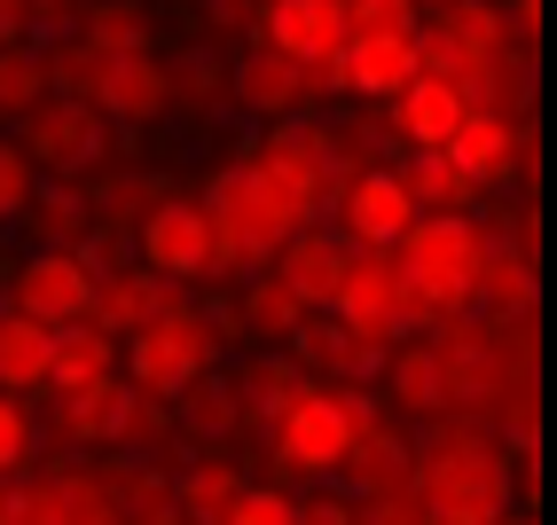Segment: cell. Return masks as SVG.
Masks as SVG:
<instances>
[{"instance_id": "obj_1", "label": "cell", "mask_w": 557, "mask_h": 525, "mask_svg": "<svg viewBox=\"0 0 557 525\" xmlns=\"http://www.w3.org/2000/svg\"><path fill=\"white\" fill-rule=\"evenodd\" d=\"M408 478H417V502L432 517H456V525H487V517L518 510L510 447L495 439V424L463 416V408L424 424V447H417V471Z\"/></svg>"}, {"instance_id": "obj_2", "label": "cell", "mask_w": 557, "mask_h": 525, "mask_svg": "<svg viewBox=\"0 0 557 525\" xmlns=\"http://www.w3.org/2000/svg\"><path fill=\"white\" fill-rule=\"evenodd\" d=\"M205 368H220V329L205 322V307L189 298V283H173L165 314L141 322V329L126 337V385L173 400L181 385H197Z\"/></svg>"}, {"instance_id": "obj_3", "label": "cell", "mask_w": 557, "mask_h": 525, "mask_svg": "<svg viewBox=\"0 0 557 525\" xmlns=\"http://www.w3.org/2000/svg\"><path fill=\"white\" fill-rule=\"evenodd\" d=\"M322 314H338L346 337H369V346H400V337H424L440 322L424 298L408 290V275L393 267V251H354Z\"/></svg>"}, {"instance_id": "obj_4", "label": "cell", "mask_w": 557, "mask_h": 525, "mask_svg": "<svg viewBox=\"0 0 557 525\" xmlns=\"http://www.w3.org/2000/svg\"><path fill=\"white\" fill-rule=\"evenodd\" d=\"M393 267L432 314H471V275H479V236L456 212H417L408 236L393 243Z\"/></svg>"}, {"instance_id": "obj_5", "label": "cell", "mask_w": 557, "mask_h": 525, "mask_svg": "<svg viewBox=\"0 0 557 525\" xmlns=\"http://www.w3.org/2000/svg\"><path fill=\"white\" fill-rule=\"evenodd\" d=\"M259 432H268L275 478H299V486L338 478L346 455H354V424H346V408H338V392H330V385H307L290 408H275Z\"/></svg>"}, {"instance_id": "obj_6", "label": "cell", "mask_w": 557, "mask_h": 525, "mask_svg": "<svg viewBox=\"0 0 557 525\" xmlns=\"http://www.w3.org/2000/svg\"><path fill=\"white\" fill-rule=\"evenodd\" d=\"M236 165L259 180V197L283 212V228H314L322 220L330 180H322V158H314V118H275Z\"/></svg>"}, {"instance_id": "obj_7", "label": "cell", "mask_w": 557, "mask_h": 525, "mask_svg": "<svg viewBox=\"0 0 557 525\" xmlns=\"http://www.w3.org/2000/svg\"><path fill=\"white\" fill-rule=\"evenodd\" d=\"M16 126H24L16 149L32 158V173H55V180L95 173V165H110V149H119V126H110L95 102H71V95H40Z\"/></svg>"}, {"instance_id": "obj_8", "label": "cell", "mask_w": 557, "mask_h": 525, "mask_svg": "<svg viewBox=\"0 0 557 525\" xmlns=\"http://www.w3.org/2000/svg\"><path fill=\"white\" fill-rule=\"evenodd\" d=\"M87 298H95V275L79 267V251H24L9 267L0 307L40 329H71V322H87Z\"/></svg>"}, {"instance_id": "obj_9", "label": "cell", "mask_w": 557, "mask_h": 525, "mask_svg": "<svg viewBox=\"0 0 557 525\" xmlns=\"http://www.w3.org/2000/svg\"><path fill=\"white\" fill-rule=\"evenodd\" d=\"M408 220H417V204H408V189L393 180V165L354 173L346 189H330V204H322V228H338L354 251H393L408 236Z\"/></svg>"}, {"instance_id": "obj_10", "label": "cell", "mask_w": 557, "mask_h": 525, "mask_svg": "<svg viewBox=\"0 0 557 525\" xmlns=\"http://www.w3.org/2000/svg\"><path fill=\"white\" fill-rule=\"evenodd\" d=\"M205 259H212V220L197 197H165L134 228V267H150L158 283H205Z\"/></svg>"}, {"instance_id": "obj_11", "label": "cell", "mask_w": 557, "mask_h": 525, "mask_svg": "<svg viewBox=\"0 0 557 525\" xmlns=\"http://www.w3.org/2000/svg\"><path fill=\"white\" fill-rule=\"evenodd\" d=\"M228 102L236 110H251V118H314V79H307V63H290V55H275V48H244L236 63H228Z\"/></svg>"}, {"instance_id": "obj_12", "label": "cell", "mask_w": 557, "mask_h": 525, "mask_svg": "<svg viewBox=\"0 0 557 525\" xmlns=\"http://www.w3.org/2000/svg\"><path fill=\"white\" fill-rule=\"evenodd\" d=\"M385 149H448V134L463 126V87L456 79H408L393 102H385Z\"/></svg>"}, {"instance_id": "obj_13", "label": "cell", "mask_w": 557, "mask_h": 525, "mask_svg": "<svg viewBox=\"0 0 557 525\" xmlns=\"http://www.w3.org/2000/svg\"><path fill=\"white\" fill-rule=\"evenodd\" d=\"M259 48H275L290 63H322V55H338L346 48V16H338V0H259Z\"/></svg>"}, {"instance_id": "obj_14", "label": "cell", "mask_w": 557, "mask_h": 525, "mask_svg": "<svg viewBox=\"0 0 557 525\" xmlns=\"http://www.w3.org/2000/svg\"><path fill=\"white\" fill-rule=\"evenodd\" d=\"M95 110H102L119 134L165 118V55H158V48H150V55H110L102 79H95Z\"/></svg>"}, {"instance_id": "obj_15", "label": "cell", "mask_w": 557, "mask_h": 525, "mask_svg": "<svg viewBox=\"0 0 557 525\" xmlns=\"http://www.w3.org/2000/svg\"><path fill=\"white\" fill-rule=\"evenodd\" d=\"M110 377H119V337H102L95 322L48 329V392L40 400H79V392H102Z\"/></svg>"}, {"instance_id": "obj_16", "label": "cell", "mask_w": 557, "mask_h": 525, "mask_svg": "<svg viewBox=\"0 0 557 525\" xmlns=\"http://www.w3.org/2000/svg\"><path fill=\"white\" fill-rule=\"evenodd\" d=\"M448 158L479 180V189H510L527 173V126H503L487 110H463V126L448 134Z\"/></svg>"}, {"instance_id": "obj_17", "label": "cell", "mask_w": 557, "mask_h": 525, "mask_svg": "<svg viewBox=\"0 0 557 525\" xmlns=\"http://www.w3.org/2000/svg\"><path fill=\"white\" fill-rule=\"evenodd\" d=\"M346 259H354V243L338 236V228H290L283 236V251L268 259V267L299 290V307H330V290H338V275H346Z\"/></svg>"}, {"instance_id": "obj_18", "label": "cell", "mask_w": 557, "mask_h": 525, "mask_svg": "<svg viewBox=\"0 0 557 525\" xmlns=\"http://www.w3.org/2000/svg\"><path fill=\"white\" fill-rule=\"evenodd\" d=\"M338 71H346L354 102H393L408 79H417V48H408V32H354L338 48Z\"/></svg>"}, {"instance_id": "obj_19", "label": "cell", "mask_w": 557, "mask_h": 525, "mask_svg": "<svg viewBox=\"0 0 557 525\" xmlns=\"http://www.w3.org/2000/svg\"><path fill=\"white\" fill-rule=\"evenodd\" d=\"M385 400L400 408L408 424H432V416H448V368H440V346L432 337H400V346L385 353Z\"/></svg>"}, {"instance_id": "obj_20", "label": "cell", "mask_w": 557, "mask_h": 525, "mask_svg": "<svg viewBox=\"0 0 557 525\" xmlns=\"http://www.w3.org/2000/svg\"><path fill=\"white\" fill-rule=\"evenodd\" d=\"M95 478H102L110 510H119L126 525H181L173 517V471L158 455H102Z\"/></svg>"}, {"instance_id": "obj_21", "label": "cell", "mask_w": 557, "mask_h": 525, "mask_svg": "<svg viewBox=\"0 0 557 525\" xmlns=\"http://www.w3.org/2000/svg\"><path fill=\"white\" fill-rule=\"evenodd\" d=\"M471 307H479V322H527V314H542V275H534V259H527V251H479Z\"/></svg>"}, {"instance_id": "obj_22", "label": "cell", "mask_w": 557, "mask_h": 525, "mask_svg": "<svg viewBox=\"0 0 557 525\" xmlns=\"http://www.w3.org/2000/svg\"><path fill=\"white\" fill-rule=\"evenodd\" d=\"M165 298H173V283H158L150 267H119V275H95L87 322H95L102 337H134L141 322H158V314H165Z\"/></svg>"}, {"instance_id": "obj_23", "label": "cell", "mask_w": 557, "mask_h": 525, "mask_svg": "<svg viewBox=\"0 0 557 525\" xmlns=\"http://www.w3.org/2000/svg\"><path fill=\"white\" fill-rule=\"evenodd\" d=\"M393 180L408 189V204H417V212H456V220H471L479 197H487V189H479V180L448 158V149H408V158L393 165Z\"/></svg>"}, {"instance_id": "obj_24", "label": "cell", "mask_w": 557, "mask_h": 525, "mask_svg": "<svg viewBox=\"0 0 557 525\" xmlns=\"http://www.w3.org/2000/svg\"><path fill=\"white\" fill-rule=\"evenodd\" d=\"M456 87H463V110H487V118H503V126H527V110H534V55L503 48L495 63L463 71Z\"/></svg>"}, {"instance_id": "obj_25", "label": "cell", "mask_w": 557, "mask_h": 525, "mask_svg": "<svg viewBox=\"0 0 557 525\" xmlns=\"http://www.w3.org/2000/svg\"><path fill=\"white\" fill-rule=\"evenodd\" d=\"M9 228H24L32 251H79V243L95 236V204H87V189H63V180H48V189L24 197V212L9 220Z\"/></svg>"}, {"instance_id": "obj_26", "label": "cell", "mask_w": 557, "mask_h": 525, "mask_svg": "<svg viewBox=\"0 0 557 525\" xmlns=\"http://www.w3.org/2000/svg\"><path fill=\"white\" fill-rule=\"evenodd\" d=\"M244 486H251V478H244L228 455H189V463L173 471V517H181V525H220V517L236 510Z\"/></svg>"}, {"instance_id": "obj_27", "label": "cell", "mask_w": 557, "mask_h": 525, "mask_svg": "<svg viewBox=\"0 0 557 525\" xmlns=\"http://www.w3.org/2000/svg\"><path fill=\"white\" fill-rule=\"evenodd\" d=\"M87 204H95V228L134 236L141 220L165 204V180H158V173H134V165H102V180L87 189Z\"/></svg>"}, {"instance_id": "obj_28", "label": "cell", "mask_w": 557, "mask_h": 525, "mask_svg": "<svg viewBox=\"0 0 557 525\" xmlns=\"http://www.w3.org/2000/svg\"><path fill=\"white\" fill-rule=\"evenodd\" d=\"M228 385H236V400H244V424H268L275 408H290V400H299V392H307L314 377H307V368L290 361L283 346H268V353H251V361L236 368Z\"/></svg>"}, {"instance_id": "obj_29", "label": "cell", "mask_w": 557, "mask_h": 525, "mask_svg": "<svg viewBox=\"0 0 557 525\" xmlns=\"http://www.w3.org/2000/svg\"><path fill=\"white\" fill-rule=\"evenodd\" d=\"M244 290H236V322H244V337H268V346H283L290 329H299V314H314V307H299V290H290L275 267H251V275H236Z\"/></svg>"}, {"instance_id": "obj_30", "label": "cell", "mask_w": 557, "mask_h": 525, "mask_svg": "<svg viewBox=\"0 0 557 525\" xmlns=\"http://www.w3.org/2000/svg\"><path fill=\"white\" fill-rule=\"evenodd\" d=\"M173 432H189V439H228V432H244L236 385L220 377V368H205L197 385H181V392H173Z\"/></svg>"}, {"instance_id": "obj_31", "label": "cell", "mask_w": 557, "mask_h": 525, "mask_svg": "<svg viewBox=\"0 0 557 525\" xmlns=\"http://www.w3.org/2000/svg\"><path fill=\"white\" fill-rule=\"evenodd\" d=\"M0 392H16V400L48 392V329L9 307H0Z\"/></svg>"}, {"instance_id": "obj_32", "label": "cell", "mask_w": 557, "mask_h": 525, "mask_svg": "<svg viewBox=\"0 0 557 525\" xmlns=\"http://www.w3.org/2000/svg\"><path fill=\"white\" fill-rule=\"evenodd\" d=\"M79 40L95 55H150V9H141V0H87Z\"/></svg>"}, {"instance_id": "obj_33", "label": "cell", "mask_w": 557, "mask_h": 525, "mask_svg": "<svg viewBox=\"0 0 557 525\" xmlns=\"http://www.w3.org/2000/svg\"><path fill=\"white\" fill-rule=\"evenodd\" d=\"M228 102V63L189 48V55H165V110H212Z\"/></svg>"}, {"instance_id": "obj_34", "label": "cell", "mask_w": 557, "mask_h": 525, "mask_svg": "<svg viewBox=\"0 0 557 525\" xmlns=\"http://www.w3.org/2000/svg\"><path fill=\"white\" fill-rule=\"evenodd\" d=\"M40 63H48V95H71V102H95V79H102V63L79 32H63V40H40Z\"/></svg>"}, {"instance_id": "obj_35", "label": "cell", "mask_w": 557, "mask_h": 525, "mask_svg": "<svg viewBox=\"0 0 557 525\" xmlns=\"http://www.w3.org/2000/svg\"><path fill=\"white\" fill-rule=\"evenodd\" d=\"M48 95V63H40V48H0V118H24L32 102Z\"/></svg>"}, {"instance_id": "obj_36", "label": "cell", "mask_w": 557, "mask_h": 525, "mask_svg": "<svg viewBox=\"0 0 557 525\" xmlns=\"http://www.w3.org/2000/svg\"><path fill=\"white\" fill-rule=\"evenodd\" d=\"M119 385V377H110ZM102 385V392H110ZM102 392H79V400H55V447H71V455H95L102 447Z\"/></svg>"}, {"instance_id": "obj_37", "label": "cell", "mask_w": 557, "mask_h": 525, "mask_svg": "<svg viewBox=\"0 0 557 525\" xmlns=\"http://www.w3.org/2000/svg\"><path fill=\"white\" fill-rule=\"evenodd\" d=\"M32 447H40V424H32V400L0 392V478L32 471Z\"/></svg>"}, {"instance_id": "obj_38", "label": "cell", "mask_w": 557, "mask_h": 525, "mask_svg": "<svg viewBox=\"0 0 557 525\" xmlns=\"http://www.w3.org/2000/svg\"><path fill=\"white\" fill-rule=\"evenodd\" d=\"M220 525H299V502H290V486H244Z\"/></svg>"}, {"instance_id": "obj_39", "label": "cell", "mask_w": 557, "mask_h": 525, "mask_svg": "<svg viewBox=\"0 0 557 525\" xmlns=\"http://www.w3.org/2000/svg\"><path fill=\"white\" fill-rule=\"evenodd\" d=\"M346 40L354 32H417V0H338Z\"/></svg>"}, {"instance_id": "obj_40", "label": "cell", "mask_w": 557, "mask_h": 525, "mask_svg": "<svg viewBox=\"0 0 557 525\" xmlns=\"http://www.w3.org/2000/svg\"><path fill=\"white\" fill-rule=\"evenodd\" d=\"M432 510L417 502V486H385V495H361L354 502V525H424Z\"/></svg>"}, {"instance_id": "obj_41", "label": "cell", "mask_w": 557, "mask_h": 525, "mask_svg": "<svg viewBox=\"0 0 557 525\" xmlns=\"http://www.w3.org/2000/svg\"><path fill=\"white\" fill-rule=\"evenodd\" d=\"M32 189H40V173H32V158H24L9 134H0V228H9V220L24 212V197H32Z\"/></svg>"}, {"instance_id": "obj_42", "label": "cell", "mask_w": 557, "mask_h": 525, "mask_svg": "<svg viewBox=\"0 0 557 525\" xmlns=\"http://www.w3.org/2000/svg\"><path fill=\"white\" fill-rule=\"evenodd\" d=\"M290 502H299V525H354V495L338 478H322L314 495H290Z\"/></svg>"}, {"instance_id": "obj_43", "label": "cell", "mask_w": 557, "mask_h": 525, "mask_svg": "<svg viewBox=\"0 0 557 525\" xmlns=\"http://www.w3.org/2000/svg\"><path fill=\"white\" fill-rule=\"evenodd\" d=\"M79 9H87V0H24V32L63 40V32H79Z\"/></svg>"}, {"instance_id": "obj_44", "label": "cell", "mask_w": 557, "mask_h": 525, "mask_svg": "<svg viewBox=\"0 0 557 525\" xmlns=\"http://www.w3.org/2000/svg\"><path fill=\"white\" fill-rule=\"evenodd\" d=\"M251 16H259V0H212L205 32H251Z\"/></svg>"}, {"instance_id": "obj_45", "label": "cell", "mask_w": 557, "mask_h": 525, "mask_svg": "<svg viewBox=\"0 0 557 525\" xmlns=\"http://www.w3.org/2000/svg\"><path fill=\"white\" fill-rule=\"evenodd\" d=\"M24 40V0H0V48Z\"/></svg>"}, {"instance_id": "obj_46", "label": "cell", "mask_w": 557, "mask_h": 525, "mask_svg": "<svg viewBox=\"0 0 557 525\" xmlns=\"http://www.w3.org/2000/svg\"><path fill=\"white\" fill-rule=\"evenodd\" d=\"M495 525H534V510H503V517H495Z\"/></svg>"}, {"instance_id": "obj_47", "label": "cell", "mask_w": 557, "mask_h": 525, "mask_svg": "<svg viewBox=\"0 0 557 525\" xmlns=\"http://www.w3.org/2000/svg\"><path fill=\"white\" fill-rule=\"evenodd\" d=\"M424 525H456V517H424ZM487 525H495V517H487Z\"/></svg>"}, {"instance_id": "obj_48", "label": "cell", "mask_w": 557, "mask_h": 525, "mask_svg": "<svg viewBox=\"0 0 557 525\" xmlns=\"http://www.w3.org/2000/svg\"><path fill=\"white\" fill-rule=\"evenodd\" d=\"M417 9H448V0H417Z\"/></svg>"}]
</instances>
